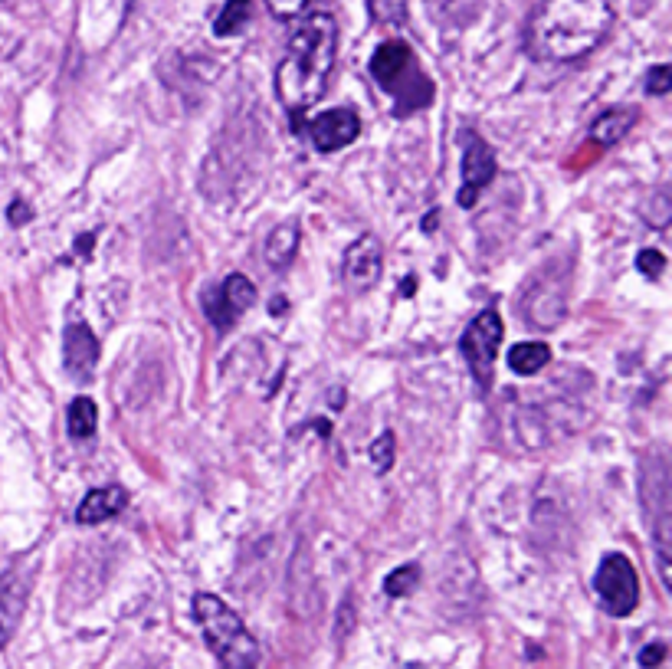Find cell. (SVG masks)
I'll list each match as a JSON object with an SVG mask.
<instances>
[{"label":"cell","instance_id":"obj_29","mask_svg":"<svg viewBox=\"0 0 672 669\" xmlns=\"http://www.w3.org/2000/svg\"><path fill=\"white\" fill-rule=\"evenodd\" d=\"M436 223H440V210H430V214H427V223H423V230H433Z\"/></svg>","mask_w":672,"mask_h":669},{"label":"cell","instance_id":"obj_15","mask_svg":"<svg viewBox=\"0 0 672 669\" xmlns=\"http://www.w3.org/2000/svg\"><path fill=\"white\" fill-rule=\"evenodd\" d=\"M299 253V223L286 220L266 237V263L273 269H286Z\"/></svg>","mask_w":672,"mask_h":669},{"label":"cell","instance_id":"obj_26","mask_svg":"<svg viewBox=\"0 0 672 669\" xmlns=\"http://www.w3.org/2000/svg\"><path fill=\"white\" fill-rule=\"evenodd\" d=\"M636 269H640L643 276L659 279V273L666 269V256L659 253V250H643L640 256H636Z\"/></svg>","mask_w":672,"mask_h":669},{"label":"cell","instance_id":"obj_19","mask_svg":"<svg viewBox=\"0 0 672 669\" xmlns=\"http://www.w3.org/2000/svg\"><path fill=\"white\" fill-rule=\"evenodd\" d=\"M96 424H99V410H96V404H92L89 397H76V401L69 404V414H66L69 437L86 440V437H92V433H96Z\"/></svg>","mask_w":672,"mask_h":669},{"label":"cell","instance_id":"obj_16","mask_svg":"<svg viewBox=\"0 0 672 669\" xmlns=\"http://www.w3.org/2000/svg\"><path fill=\"white\" fill-rule=\"evenodd\" d=\"M636 109H607L600 119H594V125H591V138L597 145H604V148H610V145H617L620 138H627L630 135V128L636 125Z\"/></svg>","mask_w":672,"mask_h":669},{"label":"cell","instance_id":"obj_6","mask_svg":"<svg viewBox=\"0 0 672 669\" xmlns=\"http://www.w3.org/2000/svg\"><path fill=\"white\" fill-rule=\"evenodd\" d=\"M502 319L495 309H486L479 312L469 328L459 338V351H463L469 371L476 374L479 387H489L492 384V365H495V355H499V345H502Z\"/></svg>","mask_w":672,"mask_h":669},{"label":"cell","instance_id":"obj_4","mask_svg":"<svg viewBox=\"0 0 672 669\" xmlns=\"http://www.w3.org/2000/svg\"><path fill=\"white\" fill-rule=\"evenodd\" d=\"M371 76L377 79V86L394 96L397 115H407V112L420 109V105H430V99H433L430 79L420 73L410 46L400 40L377 46L374 60H371Z\"/></svg>","mask_w":672,"mask_h":669},{"label":"cell","instance_id":"obj_13","mask_svg":"<svg viewBox=\"0 0 672 669\" xmlns=\"http://www.w3.org/2000/svg\"><path fill=\"white\" fill-rule=\"evenodd\" d=\"M128 502V492L122 486H105V489H92L86 499L79 502L76 509V522L79 525H102L115 519Z\"/></svg>","mask_w":672,"mask_h":669},{"label":"cell","instance_id":"obj_18","mask_svg":"<svg viewBox=\"0 0 672 669\" xmlns=\"http://www.w3.org/2000/svg\"><path fill=\"white\" fill-rule=\"evenodd\" d=\"M548 361H551V348L545 342H522L509 351V368L515 374H525V378L538 374Z\"/></svg>","mask_w":672,"mask_h":669},{"label":"cell","instance_id":"obj_24","mask_svg":"<svg viewBox=\"0 0 672 669\" xmlns=\"http://www.w3.org/2000/svg\"><path fill=\"white\" fill-rule=\"evenodd\" d=\"M266 7L276 20H296V17H305L309 0H266Z\"/></svg>","mask_w":672,"mask_h":669},{"label":"cell","instance_id":"obj_27","mask_svg":"<svg viewBox=\"0 0 672 669\" xmlns=\"http://www.w3.org/2000/svg\"><path fill=\"white\" fill-rule=\"evenodd\" d=\"M663 660H666V643H650V647H643V650H640V663H643V666H650V669H653V666H659Z\"/></svg>","mask_w":672,"mask_h":669},{"label":"cell","instance_id":"obj_25","mask_svg":"<svg viewBox=\"0 0 672 669\" xmlns=\"http://www.w3.org/2000/svg\"><path fill=\"white\" fill-rule=\"evenodd\" d=\"M672 89V66H653L650 73H646V92H653V96H666Z\"/></svg>","mask_w":672,"mask_h":669},{"label":"cell","instance_id":"obj_9","mask_svg":"<svg viewBox=\"0 0 672 669\" xmlns=\"http://www.w3.org/2000/svg\"><path fill=\"white\" fill-rule=\"evenodd\" d=\"M495 178V155L476 132L463 135V187H459V204L473 207L479 191Z\"/></svg>","mask_w":672,"mask_h":669},{"label":"cell","instance_id":"obj_30","mask_svg":"<svg viewBox=\"0 0 672 669\" xmlns=\"http://www.w3.org/2000/svg\"><path fill=\"white\" fill-rule=\"evenodd\" d=\"M269 309H273V312H286V302H282V299H276L273 305H269Z\"/></svg>","mask_w":672,"mask_h":669},{"label":"cell","instance_id":"obj_8","mask_svg":"<svg viewBox=\"0 0 672 669\" xmlns=\"http://www.w3.org/2000/svg\"><path fill=\"white\" fill-rule=\"evenodd\" d=\"M564 312H568V296H564V276L545 273L535 279V286L525 296V319L535 328H554Z\"/></svg>","mask_w":672,"mask_h":669},{"label":"cell","instance_id":"obj_20","mask_svg":"<svg viewBox=\"0 0 672 669\" xmlns=\"http://www.w3.org/2000/svg\"><path fill=\"white\" fill-rule=\"evenodd\" d=\"M217 289H220L223 302H227V309L233 312V319H237V315H243L246 309H253L256 289H253V283H250V279H246V276L233 273V276H227V283L217 286Z\"/></svg>","mask_w":672,"mask_h":669},{"label":"cell","instance_id":"obj_21","mask_svg":"<svg viewBox=\"0 0 672 669\" xmlns=\"http://www.w3.org/2000/svg\"><path fill=\"white\" fill-rule=\"evenodd\" d=\"M407 10V0H368V14L374 17V23H384V27H404Z\"/></svg>","mask_w":672,"mask_h":669},{"label":"cell","instance_id":"obj_5","mask_svg":"<svg viewBox=\"0 0 672 669\" xmlns=\"http://www.w3.org/2000/svg\"><path fill=\"white\" fill-rule=\"evenodd\" d=\"M594 591L600 607L607 610L610 617H627L640 604V578L630 565L627 555H604L600 568L594 574Z\"/></svg>","mask_w":672,"mask_h":669},{"label":"cell","instance_id":"obj_17","mask_svg":"<svg viewBox=\"0 0 672 669\" xmlns=\"http://www.w3.org/2000/svg\"><path fill=\"white\" fill-rule=\"evenodd\" d=\"M253 20V0H227L220 7V14L214 20V33L217 37H237Z\"/></svg>","mask_w":672,"mask_h":669},{"label":"cell","instance_id":"obj_1","mask_svg":"<svg viewBox=\"0 0 672 669\" xmlns=\"http://www.w3.org/2000/svg\"><path fill=\"white\" fill-rule=\"evenodd\" d=\"M617 20L613 0H541L525 30L535 60L574 63L594 53Z\"/></svg>","mask_w":672,"mask_h":669},{"label":"cell","instance_id":"obj_22","mask_svg":"<svg viewBox=\"0 0 672 669\" xmlns=\"http://www.w3.org/2000/svg\"><path fill=\"white\" fill-rule=\"evenodd\" d=\"M417 578H420V568L417 565H400L397 571H391L384 578V594L391 597H404L417 588Z\"/></svg>","mask_w":672,"mask_h":669},{"label":"cell","instance_id":"obj_7","mask_svg":"<svg viewBox=\"0 0 672 669\" xmlns=\"http://www.w3.org/2000/svg\"><path fill=\"white\" fill-rule=\"evenodd\" d=\"M384 269V250L377 243L374 233H364L345 250V260H341V276H345V286L351 292H368L377 286Z\"/></svg>","mask_w":672,"mask_h":669},{"label":"cell","instance_id":"obj_12","mask_svg":"<svg viewBox=\"0 0 672 669\" xmlns=\"http://www.w3.org/2000/svg\"><path fill=\"white\" fill-rule=\"evenodd\" d=\"M27 594H30V584L20 568H7L0 574V650L14 640L23 607H27Z\"/></svg>","mask_w":672,"mask_h":669},{"label":"cell","instance_id":"obj_10","mask_svg":"<svg viewBox=\"0 0 672 669\" xmlns=\"http://www.w3.org/2000/svg\"><path fill=\"white\" fill-rule=\"evenodd\" d=\"M63 365L76 384H89L99 368V338L86 322H69L63 335Z\"/></svg>","mask_w":672,"mask_h":669},{"label":"cell","instance_id":"obj_28","mask_svg":"<svg viewBox=\"0 0 672 669\" xmlns=\"http://www.w3.org/2000/svg\"><path fill=\"white\" fill-rule=\"evenodd\" d=\"M7 214H10V223H14V227H20V223H27V220H30V207L23 204V201H14V204H10Z\"/></svg>","mask_w":672,"mask_h":669},{"label":"cell","instance_id":"obj_14","mask_svg":"<svg viewBox=\"0 0 672 669\" xmlns=\"http://www.w3.org/2000/svg\"><path fill=\"white\" fill-rule=\"evenodd\" d=\"M482 4H486V0H427V10L440 27L459 30V27H469V23L482 14Z\"/></svg>","mask_w":672,"mask_h":669},{"label":"cell","instance_id":"obj_3","mask_svg":"<svg viewBox=\"0 0 672 669\" xmlns=\"http://www.w3.org/2000/svg\"><path fill=\"white\" fill-rule=\"evenodd\" d=\"M194 617L200 630H204L207 647L217 653L220 669H256L259 647L253 633L243 627V620L217 594H197Z\"/></svg>","mask_w":672,"mask_h":669},{"label":"cell","instance_id":"obj_23","mask_svg":"<svg viewBox=\"0 0 672 669\" xmlns=\"http://www.w3.org/2000/svg\"><path fill=\"white\" fill-rule=\"evenodd\" d=\"M371 463H374L377 473H387V469L394 466V433L391 430L381 433V437L374 440V446H371Z\"/></svg>","mask_w":672,"mask_h":669},{"label":"cell","instance_id":"obj_2","mask_svg":"<svg viewBox=\"0 0 672 669\" xmlns=\"http://www.w3.org/2000/svg\"><path fill=\"white\" fill-rule=\"evenodd\" d=\"M338 56V23L332 14H309L292 30L286 43V56L276 69V96L286 105L292 122L299 125V115L309 112L315 102H322L328 92Z\"/></svg>","mask_w":672,"mask_h":669},{"label":"cell","instance_id":"obj_11","mask_svg":"<svg viewBox=\"0 0 672 669\" xmlns=\"http://www.w3.org/2000/svg\"><path fill=\"white\" fill-rule=\"evenodd\" d=\"M309 135L318 151H341L348 148L355 138L361 135V119L351 109H332V112H322L318 119L309 125Z\"/></svg>","mask_w":672,"mask_h":669}]
</instances>
